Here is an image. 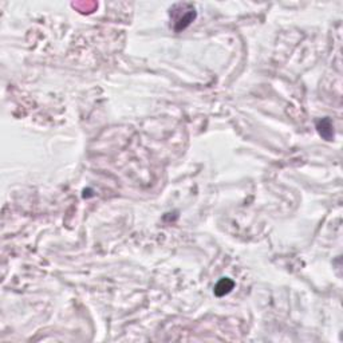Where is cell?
Here are the masks:
<instances>
[{"label":"cell","instance_id":"obj_2","mask_svg":"<svg viewBox=\"0 0 343 343\" xmlns=\"http://www.w3.org/2000/svg\"><path fill=\"white\" fill-rule=\"evenodd\" d=\"M316 129L322 137L327 141H330L334 137V127H332V122L330 118H322L321 121L316 122Z\"/></svg>","mask_w":343,"mask_h":343},{"label":"cell","instance_id":"obj_3","mask_svg":"<svg viewBox=\"0 0 343 343\" xmlns=\"http://www.w3.org/2000/svg\"><path fill=\"white\" fill-rule=\"evenodd\" d=\"M233 287H235V283H233L232 279L223 277L222 280L216 284V287H215V293H216V296H224V295L231 292Z\"/></svg>","mask_w":343,"mask_h":343},{"label":"cell","instance_id":"obj_1","mask_svg":"<svg viewBox=\"0 0 343 343\" xmlns=\"http://www.w3.org/2000/svg\"><path fill=\"white\" fill-rule=\"evenodd\" d=\"M171 11L173 14H178V17H174V31L176 33L184 31L197 17V14L194 11V7L192 4H189V3H185L183 14H181L180 4H176L173 8H171Z\"/></svg>","mask_w":343,"mask_h":343}]
</instances>
